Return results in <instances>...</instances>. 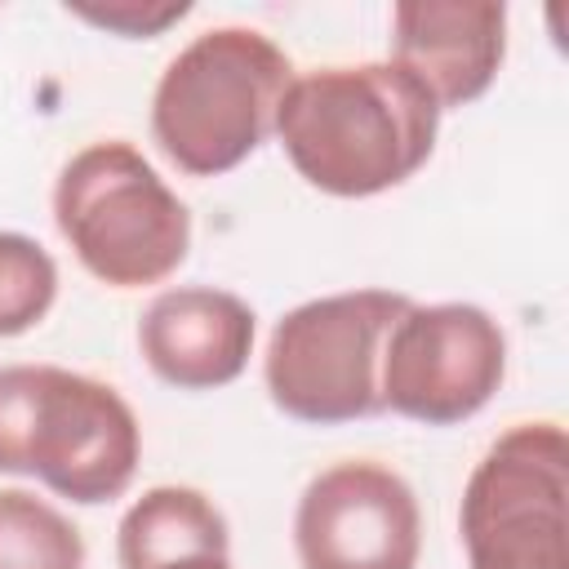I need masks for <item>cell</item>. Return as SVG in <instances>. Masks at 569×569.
Instances as JSON below:
<instances>
[{"label":"cell","instance_id":"obj_12","mask_svg":"<svg viewBox=\"0 0 569 569\" xmlns=\"http://www.w3.org/2000/svg\"><path fill=\"white\" fill-rule=\"evenodd\" d=\"M0 569H84L76 525L36 493H0Z\"/></svg>","mask_w":569,"mask_h":569},{"label":"cell","instance_id":"obj_1","mask_svg":"<svg viewBox=\"0 0 569 569\" xmlns=\"http://www.w3.org/2000/svg\"><path fill=\"white\" fill-rule=\"evenodd\" d=\"M436 124V98L396 62L298 76L276 116L293 169L329 196L400 187L427 164Z\"/></svg>","mask_w":569,"mask_h":569},{"label":"cell","instance_id":"obj_16","mask_svg":"<svg viewBox=\"0 0 569 569\" xmlns=\"http://www.w3.org/2000/svg\"><path fill=\"white\" fill-rule=\"evenodd\" d=\"M164 569H231V565H227V556H196V560H178Z\"/></svg>","mask_w":569,"mask_h":569},{"label":"cell","instance_id":"obj_6","mask_svg":"<svg viewBox=\"0 0 569 569\" xmlns=\"http://www.w3.org/2000/svg\"><path fill=\"white\" fill-rule=\"evenodd\" d=\"M507 373L498 320L467 302L409 307L382 347V409L427 427H449L485 409Z\"/></svg>","mask_w":569,"mask_h":569},{"label":"cell","instance_id":"obj_13","mask_svg":"<svg viewBox=\"0 0 569 569\" xmlns=\"http://www.w3.org/2000/svg\"><path fill=\"white\" fill-rule=\"evenodd\" d=\"M58 293L53 258L18 231H0V338L27 333L44 320Z\"/></svg>","mask_w":569,"mask_h":569},{"label":"cell","instance_id":"obj_11","mask_svg":"<svg viewBox=\"0 0 569 569\" xmlns=\"http://www.w3.org/2000/svg\"><path fill=\"white\" fill-rule=\"evenodd\" d=\"M227 520L196 489H151L120 520V569H164L196 556H227Z\"/></svg>","mask_w":569,"mask_h":569},{"label":"cell","instance_id":"obj_3","mask_svg":"<svg viewBox=\"0 0 569 569\" xmlns=\"http://www.w3.org/2000/svg\"><path fill=\"white\" fill-rule=\"evenodd\" d=\"M53 213L76 258L116 289L164 280L191 244L182 200L129 142L84 147L58 178Z\"/></svg>","mask_w":569,"mask_h":569},{"label":"cell","instance_id":"obj_7","mask_svg":"<svg viewBox=\"0 0 569 569\" xmlns=\"http://www.w3.org/2000/svg\"><path fill=\"white\" fill-rule=\"evenodd\" d=\"M302 569H413L422 520L413 489L378 462L320 471L293 520Z\"/></svg>","mask_w":569,"mask_h":569},{"label":"cell","instance_id":"obj_5","mask_svg":"<svg viewBox=\"0 0 569 569\" xmlns=\"http://www.w3.org/2000/svg\"><path fill=\"white\" fill-rule=\"evenodd\" d=\"M471 569H569V440L525 422L493 440L462 493Z\"/></svg>","mask_w":569,"mask_h":569},{"label":"cell","instance_id":"obj_4","mask_svg":"<svg viewBox=\"0 0 569 569\" xmlns=\"http://www.w3.org/2000/svg\"><path fill=\"white\" fill-rule=\"evenodd\" d=\"M409 307L391 289H351L289 311L267 347L271 400L302 422H351L382 409V347Z\"/></svg>","mask_w":569,"mask_h":569},{"label":"cell","instance_id":"obj_9","mask_svg":"<svg viewBox=\"0 0 569 569\" xmlns=\"http://www.w3.org/2000/svg\"><path fill=\"white\" fill-rule=\"evenodd\" d=\"M507 9L493 0H405L396 4V67L409 71L436 107L480 98L507 49Z\"/></svg>","mask_w":569,"mask_h":569},{"label":"cell","instance_id":"obj_14","mask_svg":"<svg viewBox=\"0 0 569 569\" xmlns=\"http://www.w3.org/2000/svg\"><path fill=\"white\" fill-rule=\"evenodd\" d=\"M40 382H44V365L0 369V471L4 476H27V445L36 427Z\"/></svg>","mask_w":569,"mask_h":569},{"label":"cell","instance_id":"obj_15","mask_svg":"<svg viewBox=\"0 0 569 569\" xmlns=\"http://www.w3.org/2000/svg\"><path fill=\"white\" fill-rule=\"evenodd\" d=\"M71 9L98 27L120 31V36H156L187 13L182 0L178 4H71Z\"/></svg>","mask_w":569,"mask_h":569},{"label":"cell","instance_id":"obj_10","mask_svg":"<svg viewBox=\"0 0 569 569\" xmlns=\"http://www.w3.org/2000/svg\"><path fill=\"white\" fill-rule=\"evenodd\" d=\"M138 347L147 365L182 391L227 387L249 365L253 311L227 289H169L147 307Z\"/></svg>","mask_w":569,"mask_h":569},{"label":"cell","instance_id":"obj_8","mask_svg":"<svg viewBox=\"0 0 569 569\" xmlns=\"http://www.w3.org/2000/svg\"><path fill=\"white\" fill-rule=\"evenodd\" d=\"M133 467L138 422L129 405L93 378L44 365L27 476H40L71 502H111L129 489Z\"/></svg>","mask_w":569,"mask_h":569},{"label":"cell","instance_id":"obj_2","mask_svg":"<svg viewBox=\"0 0 569 569\" xmlns=\"http://www.w3.org/2000/svg\"><path fill=\"white\" fill-rule=\"evenodd\" d=\"M289 84L293 67L267 36L244 27L204 31L160 76L156 142L196 178L227 173L276 133Z\"/></svg>","mask_w":569,"mask_h":569}]
</instances>
